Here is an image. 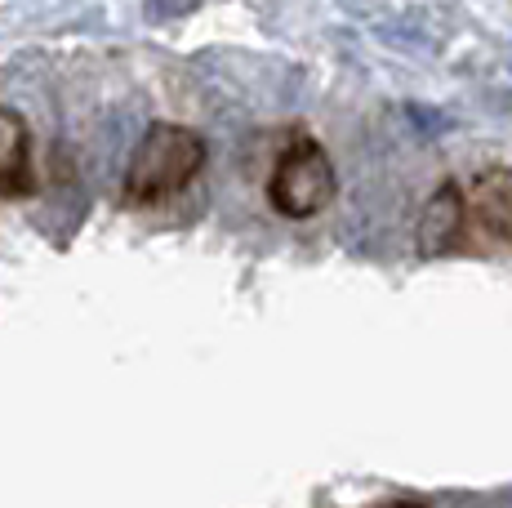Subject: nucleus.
Masks as SVG:
<instances>
[{"label": "nucleus", "mask_w": 512, "mask_h": 508, "mask_svg": "<svg viewBox=\"0 0 512 508\" xmlns=\"http://www.w3.org/2000/svg\"><path fill=\"white\" fill-rule=\"evenodd\" d=\"M32 192V139L14 107L0 103V197L23 201Z\"/></svg>", "instance_id": "5"}, {"label": "nucleus", "mask_w": 512, "mask_h": 508, "mask_svg": "<svg viewBox=\"0 0 512 508\" xmlns=\"http://www.w3.org/2000/svg\"><path fill=\"white\" fill-rule=\"evenodd\" d=\"M383 508H423V504H415V500H397V504H383Z\"/></svg>", "instance_id": "6"}, {"label": "nucleus", "mask_w": 512, "mask_h": 508, "mask_svg": "<svg viewBox=\"0 0 512 508\" xmlns=\"http://www.w3.org/2000/svg\"><path fill=\"white\" fill-rule=\"evenodd\" d=\"M468 223V192L459 183H441L428 197V205L419 210V228H415V250L423 259H441L464 241Z\"/></svg>", "instance_id": "3"}, {"label": "nucleus", "mask_w": 512, "mask_h": 508, "mask_svg": "<svg viewBox=\"0 0 512 508\" xmlns=\"http://www.w3.org/2000/svg\"><path fill=\"white\" fill-rule=\"evenodd\" d=\"M205 170V139L192 125L179 121H152L125 170V201L156 205L165 197H179L192 188L196 174Z\"/></svg>", "instance_id": "1"}, {"label": "nucleus", "mask_w": 512, "mask_h": 508, "mask_svg": "<svg viewBox=\"0 0 512 508\" xmlns=\"http://www.w3.org/2000/svg\"><path fill=\"white\" fill-rule=\"evenodd\" d=\"M468 223L486 241L508 246L512 241V165L486 170L468 188Z\"/></svg>", "instance_id": "4"}, {"label": "nucleus", "mask_w": 512, "mask_h": 508, "mask_svg": "<svg viewBox=\"0 0 512 508\" xmlns=\"http://www.w3.org/2000/svg\"><path fill=\"white\" fill-rule=\"evenodd\" d=\"M334 192H339V174H334L330 152L312 134H294L268 179L272 210L285 219H312L334 201Z\"/></svg>", "instance_id": "2"}]
</instances>
